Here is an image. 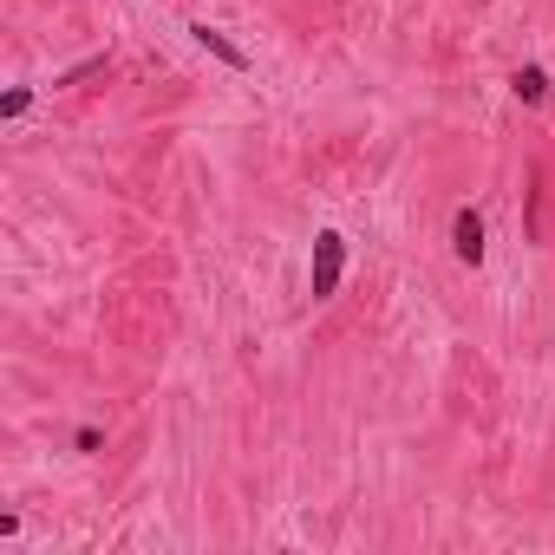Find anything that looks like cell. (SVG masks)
Here are the masks:
<instances>
[{
	"label": "cell",
	"mask_w": 555,
	"mask_h": 555,
	"mask_svg": "<svg viewBox=\"0 0 555 555\" xmlns=\"http://www.w3.org/2000/svg\"><path fill=\"white\" fill-rule=\"evenodd\" d=\"M340 275H347V242L333 236V229H320L314 236V268H307V294H314V301H333Z\"/></svg>",
	"instance_id": "6da1fadb"
},
{
	"label": "cell",
	"mask_w": 555,
	"mask_h": 555,
	"mask_svg": "<svg viewBox=\"0 0 555 555\" xmlns=\"http://www.w3.org/2000/svg\"><path fill=\"white\" fill-rule=\"evenodd\" d=\"M451 255H458L464 268L484 262V216H477V209H458V216H451Z\"/></svg>",
	"instance_id": "7a4b0ae2"
},
{
	"label": "cell",
	"mask_w": 555,
	"mask_h": 555,
	"mask_svg": "<svg viewBox=\"0 0 555 555\" xmlns=\"http://www.w3.org/2000/svg\"><path fill=\"white\" fill-rule=\"evenodd\" d=\"M190 40L203 46V53H216L222 66H236V72H249V53H242V46L229 40V33H216V27H209V20H196V27H190Z\"/></svg>",
	"instance_id": "3957f363"
},
{
	"label": "cell",
	"mask_w": 555,
	"mask_h": 555,
	"mask_svg": "<svg viewBox=\"0 0 555 555\" xmlns=\"http://www.w3.org/2000/svg\"><path fill=\"white\" fill-rule=\"evenodd\" d=\"M510 92L523 98V105H542V98H549V79H542V66H516V72H510Z\"/></svg>",
	"instance_id": "277c9868"
},
{
	"label": "cell",
	"mask_w": 555,
	"mask_h": 555,
	"mask_svg": "<svg viewBox=\"0 0 555 555\" xmlns=\"http://www.w3.org/2000/svg\"><path fill=\"white\" fill-rule=\"evenodd\" d=\"M27 105H33V92H7V98H0V111H7V118H20Z\"/></svg>",
	"instance_id": "5b68a950"
},
{
	"label": "cell",
	"mask_w": 555,
	"mask_h": 555,
	"mask_svg": "<svg viewBox=\"0 0 555 555\" xmlns=\"http://www.w3.org/2000/svg\"><path fill=\"white\" fill-rule=\"evenodd\" d=\"M72 444H79L85 458H92V451H98V444H105V438H98V431H92V425H79V431H72Z\"/></svg>",
	"instance_id": "8992f818"
}]
</instances>
